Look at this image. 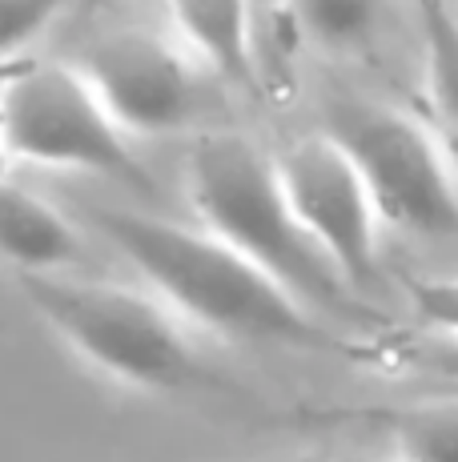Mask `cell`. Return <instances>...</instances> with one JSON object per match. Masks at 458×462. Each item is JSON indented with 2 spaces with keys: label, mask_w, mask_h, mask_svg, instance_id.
I'll use <instances>...</instances> for the list:
<instances>
[{
  "label": "cell",
  "mask_w": 458,
  "mask_h": 462,
  "mask_svg": "<svg viewBox=\"0 0 458 462\" xmlns=\"http://www.w3.org/2000/svg\"><path fill=\"white\" fill-rule=\"evenodd\" d=\"M85 217L113 250L129 257V265L181 322L229 342L342 354L362 362L378 358L374 342H350L342 326L314 314L302 298L222 242L214 229L121 206H85Z\"/></svg>",
  "instance_id": "cell-1"
},
{
  "label": "cell",
  "mask_w": 458,
  "mask_h": 462,
  "mask_svg": "<svg viewBox=\"0 0 458 462\" xmlns=\"http://www.w3.org/2000/svg\"><path fill=\"white\" fill-rule=\"evenodd\" d=\"M185 189L201 226L261 265L325 322L366 337L390 330V318L378 314L306 234L281 189L274 153L258 141L234 129L201 133L185 162Z\"/></svg>",
  "instance_id": "cell-2"
},
{
  "label": "cell",
  "mask_w": 458,
  "mask_h": 462,
  "mask_svg": "<svg viewBox=\"0 0 458 462\" xmlns=\"http://www.w3.org/2000/svg\"><path fill=\"white\" fill-rule=\"evenodd\" d=\"M32 314L93 370L145 394H197L234 390L214 366L201 362L173 314L157 294L125 282L81 273H16Z\"/></svg>",
  "instance_id": "cell-3"
},
{
  "label": "cell",
  "mask_w": 458,
  "mask_h": 462,
  "mask_svg": "<svg viewBox=\"0 0 458 462\" xmlns=\"http://www.w3.org/2000/svg\"><path fill=\"white\" fill-rule=\"evenodd\" d=\"M322 129L362 173L382 226L418 237L458 234V169L418 113L386 97L338 88L322 101Z\"/></svg>",
  "instance_id": "cell-4"
},
{
  "label": "cell",
  "mask_w": 458,
  "mask_h": 462,
  "mask_svg": "<svg viewBox=\"0 0 458 462\" xmlns=\"http://www.w3.org/2000/svg\"><path fill=\"white\" fill-rule=\"evenodd\" d=\"M0 137L13 162L153 193L133 137L109 117L93 85L65 57H21L0 69Z\"/></svg>",
  "instance_id": "cell-5"
},
{
  "label": "cell",
  "mask_w": 458,
  "mask_h": 462,
  "mask_svg": "<svg viewBox=\"0 0 458 462\" xmlns=\"http://www.w3.org/2000/svg\"><path fill=\"white\" fill-rule=\"evenodd\" d=\"M69 65L93 85L109 117L129 137H169L214 109V73L181 41L145 24H101L69 52Z\"/></svg>",
  "instance_id": "cell-6"
},
{
  "label": "cell",
  "mask_w": 458,
  "mask_h": 462,
  "mask_svg": "<svg viewBox=\"0 0 458 462\" xmlns=\"http://www.w3.org/2000/svg\"><path fill=\"white\" fill-rule=\"evenodd\" d=\"M281 189L306 234L325 250L342 278L370 294L378 282V209L350 153L325 129L302 133L274 153Z\"/></svg>",
  "instance_id": "cell-7"
},
{
  "label": "cell",
  "mask_w": 458,
  "mask_h": 462,
  "mask_svg": "<svg viewBox=\"0 0 458 462\" xmlns=\"http://www.w3.org/2000/svg\"><path fill=\"white\" fill-rule=\"evenodd\" d=\"M178 41L222 88L258 97L266 88L258 0H161Z\"/></svg>",
  "instance_id": "cell-8"
},
{
  "label": "cell",
  "mask_w": 458,
  "mask_h": 462,
  "mask_svg": "<svg viewBox=\"0 0 458 462\" xmlns=\"http://www.w3.org/2000/svg\"><path fill=\"white\" fill-rule=\"evenodd\" d=\"M281 8L322 57L362 65L382 60L407 24H414L410 0H281Z\"/></svg>",
  "instance_id": "cell-9"
},
{
  "label": "cell",
  "mask_w": 458,
  "mask_h": 462,
  "mask_svg": "<svg viewBox=\"0 0 458 462\" xmlns=\"http://www.w3.org/2000/svg\"><path fill=\"white\" fill-rule=\"evenodd\" d=\"M0 262L16 273H65L85 262L73 221L8 173H0Z\"/></svg>",
  "instance_id": "cell-10"
},
{
  "label": "cell",
  "mask_w": 458,
  "mask_h": 462,
  "mask_svg": "<svg viewBox=\"0 0 458 462\" xmlns=\"http://www.w3.org/2000/svg\"><path fill=\"white\" fill-rule=\"evenodd\" d=\"M386 434V462H458V394L430 402L366 411Z\"/></svg>",
  "instance_id": "cell-11"
},
{
  "label": "cell",
  "mask_w": 458,
  "mask_h": 462,
  "mask_svg": "<svg viewBox=\"0 0 458 462\" xmlns=\"http://www.w3.org/2000/svg\"><path fill=\"white\" fill-rule=\"evenodd\" d=\"M418 29V69L435 117L458 141V13L446 0H410Z\"/></svg>",
  "instance_id": "cell-12"
},
{
  "label": "cell",
  "mask_w": 458,
  "mask_h": 462,
  "mask_svg": "<svg viewBox=\"0 0 458 462\" xmlns=\"http://www.w3.org/2000/svg\"><path fill=\"white\" fill-rule=\"evenodd\" d=\"M69 0H0V69L16 65L32 41H41L65 13Z\"/></svg>",
  "instance_id": "cell-13"
},
{
  "label": "cell",
  "mask_w": 458,
  "mask_h": 462,
  "mask_svg": "<svg viewBox=\"0 0 458 462\" xmlns=\"http://www.w3.org/2000/svg\"><path fill=\"white\" fill-rule=\"evenodd\" d=\"M410 306L418 322L443 342L458 346V273H443V278H407Z\"/></svg>",
  "instance_id": "cell-14"
},
{
  "label": "cell",
  "mask_w": 458,
  "mask_h": 462,
  "mask_svg": "<svg viewBox=\"0 0 458 462\" xmlns=\"http://www.w3.org/2000/svg\"><path fill=\"white\" fill-rule=\"evenodd\" d=\"M414 362H418L426 374L458 382V346L454 342H438V346H430V350H418L414 354Z\"/></svg>",
  "instance_id": "cell-15"
},
{
  "label": "cell",
  "mask_w": 458,
  "mask_h": 462,
  "mask_svg": "<svg viewBox=\"0 0 458 462\" xmlns=\"http://www.w3.org/2000/svg\"><path fill=\"white\" fill-rule=\"evenodd\" d=\"M258 8H261V21H270V16L281 8V0H258Z\"/></svg>",
  "instance_id": "cell-16"
},
{
  "label": "cell",
  "mask_w": 458,
  "mask_h": 462,
  "mask_svg": "<svg viewBox=\"0 0 458 462\" xmlns=\"http://www.w3.org/2000/svg\"><path fill=\"white\" fill-rule=\"evenodd\" d=\"M8 165H13V157H8V149H5V137H0V173H8Z\"/></svg>",
  "instance_id": "cell-17"
},
{
  "label": "cell",
  "mask_w": 458,
  "mask_h": 462,
  "mask_svg": "<svg viewBox=\"0 0 458 462\" xmlns=\"http://www.w3.org/2000/svg\"><path fill=\"white\" fill-rule=\"evenodd\" d=\"M330 462H386V458H362V455H342V458H330Z\"/></svg>",
  "instance_id": "cell-18"
},
{
  "label": "cell",
  "mask_w": 458,
  "mask_h": 462,
  "mask_svg": "<svg viewBox=\"0 0 458 462\" xmlns=\"http://www.w3.org/2000/svg\"><path fill=\"white\" fill-rule=\"evenodd\" d=\"M137 5H161V0H137Z\"/></svg>",
  "instance_id": "cell-19"
},
{
  "label": "cell",
  "mask_w": 458,
  "mask_h": 462,
  "mask_svg": "<svg viewBox=\"0 0 458 462\" xmlns=\"http://www.w3.org/2000/svg\"><path fill=\"white\" fill-rule=\"evenodd\" d=\"M454 386H458V382H454Z\"/></svg>",
  "instance_id": "cell-20"
}]
</instances>
